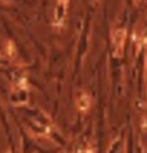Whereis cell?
Instances as JSON below:
<instances>
[{
    "mask_svg": "<svg viewBox=\"0 0 147 153\" xmlns=\"http://www.w3.org/2000/svg\"><path fill=\"white\" fill-rule=\"evenodd\" d=\"M89 102H91V100H89V97L85 95V94H82V95L78 97V105H79V110H84V111L88 110Z\"/></svg>",
    "mask_w": 147,
    "mask_h": 153,
    "instance_id": "6da1fadb",
    "label": "cell"
},
{
    "mask_svg": "<svg viewBox=\"0 0 147 153\" xmlns=\"http://www.w3.org/2000/svg\"><path fill=\"white\" fill-rule=\"evenodd\" d=\"M61 3H62V4H65V3H66V0H59Z\"/></svg>",
    "mask_w": 147,
    "mask_h": 153,
    "instance_id": "7a4b0ae2",
    "label": "cell"
}]
</instances>
